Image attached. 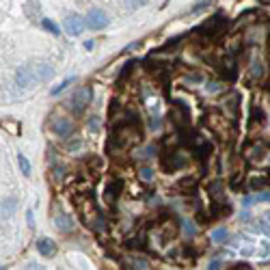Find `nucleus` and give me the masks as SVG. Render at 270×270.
<instances>
[{
    "instance_id": "nucleus-1",
    "label": "nucleus",
    "mask_w": 270,
    "mask_h": 270,
    "mask_svg": "<svg viewBox=\"0 0 270 270\" xmlns=\"http://www.w3.org/2000/svg\"><path fill=\"white\" fill-rule=\"evenodd\" d=\"M52 76H54V67L46 61H35V63H28L17 67L15 71V85L20 89H33L35 85H41V82H48Z\"/></svg>"
},
{
    "instance_id": "nucleus-2",
    "label": "nucleus",
    "mask_w": 270,
    "mask_h": 270,
    "mask_svg": "<svg viewBox=\"0 0 270 270\" xmlns=\"http://www.w3.org/2000/svg\"><path fill=\"white\" fill-rule=\"evenodd\" d=\"M227 28V15L223 13H214L212 17H207L205 22L199 26V33H203L207 39H216L225 33Z\"/></svg>"
},
{
    "instance_id": "nucleus-3",
    "label": "nucleus",
    "mask_w": 270,
    "mask_h": 270,
    "mask_svg": "<svg viewBox=\"0 0 270 270\" xmlns=\"http://www.w3.org/2000/svg\"><path fill=\"white\" fill-rule=\"evenodd\" d=\"M171 121L175 123V128L180 132L190 128V108L184 102H175L171 108Z\"/></svg>"
},
{
    "instance_id": "nucleus-4",
    "label": "nucleus",
    "mask_w": 270,
    "mask_h": 270,
    "mask_svg": "<svg viewBox=\"0 0 270 270\" xmlns=\"http://www.w3.org/2000/svg\"><path fill=\"white\" fill-rule=\"evenodd\" d=\"M91 100H93V91H91V87H78L76 89V93L71 95V108H74L76 112H80V110H85L89 104H91Z\"/></svg>"
},
{
    "instance_id": "nucleus-5",
    "label": "nucleus",
    "mask_w": 270,
    "mask_h": 270,
    "mask_svg": "<svg viewBox=\"0 0 270 270\" xmlns=\"http://www.w3.org/2000/svg\"><path fill=\"white\" fill-rule=\"evenodd\" d=\"M160 162H162V169L167 173H175V171H180L186 164V158L180 156L178 151H169V153L160 156Z\"/></svg>"
},
{
    "instance_id": "nucleus-6",
    "label": "nucleus",
    "mask_w": 270,
    "mask_h": 270,
    "mask_svg": "<svg viewBox=\"0 0 270 270\" xmlns=\"http://www.w3.org/2000/svg\"><path fill=\"white\" fill-rule=\"evenodd\" d=\"M85 22L93 30H102V28L108 26V15H106V11H102V9H91V11L87 13Z\"/></svg>"
},
{
    "instance_id": "nucleus-7",
    "label": "nucleus",
    "mask_w": 270,
    "mask_h": 270,
    "mask_svg": "<svg viewBox=\"0 0 270 270\" xmlns=\"http://www.w3.org/2000/svg\"><path fill=\"white\" fill-rule=\"evenodd\" d=\"M85 26H87L85 17L78 15V13H69V15L65 17V30H67V35H71V37L80 35L82 30H85Z\"/></svg>"
},
{
    "instance_id": "nucleus-8",
    "label": "nucleus",
    "mask_w": 270,
    "mask_h": 270,
    "mask_svg": "<svg viewBox=\"0 0 270 270\" xmlns=\"http://www.w3.org/2000/svg\"><path fill=\"white\" fill-rule=\"evenodd\" d=\"M221 76L223 80H236L238 78V63H236V56L234 54H227L221 63Z\"/></svg>"
},
{
    "instance_id": "nucleus-9",
    "label": "nucleus",
    "mask_w": 270,
    "mask_h": 270,
    "mask_svg": "<svg viewBox=\"0 0 270 270\" xmlns=\"http://www.w3.org/2000/svg\"><path fill=\"white\" fill-rule=\"evenodd\" d=\"M121 188H123L121 180H110V182L106 184V188H104V201H106L108 205H115L117 197L121 195Z\"/></svg>"
},
{
    "instance_id": "nucleus-10",
    "label": "nucleus",
    "mask_w": 270,
    "mask_h": 270,
    "mask_svg": "<svg viewBox=\"0 0 270 270\" xmlns=\"http://www.w3.org/2000/svg\"><path fill=\"white\" fill-rule=\"evenodd\" d=\"M52 132L59 134V137H69L74 132V123L69 119H54L52 121Z\"/></svg>"
},
{
    "instance_id": "nucleus-11",
    "label": "nucleus",
    "mask_w": 270,
    "mask_h": 270,
    "mask_svg": "<svg viewBox=\"0 0 270 270\" xmlns=\"http://www.w3.org/2000/svg\"><path fill=\"white\" fill-rule=\"evenodd\" d=\"M17 210V199L15 197H7V199L0 201V219H9L13 216Z\"/></svg>"
},
{
    "instance_id": "nucleus-12",
    "label": "nucleus",
    "mask_w": 270,
    "mask_h": 270,
    "mask_svg": "<svg viewBox=\"0 0 270 270\" xmlns=\"http://www.w3.org/2000/svg\"><path fill=\"white\" fill-rule=\"evenodd\" d=\"M35 244H37V251L44 255V257H54V255H56V244L52 242L50 238H39Z\"/></svg>"
},
{
    "instance_id": "nucleus-13",
    "label": "nucleus",
    "mask_w": 270,
    "mask_h": 270,
    "mask_svg": "<svg viewBox=\"0 0 270 270\" xmlns=\"http://www.w3.org/2000/svg\"><path fill=\"white\" fill-rule=\"evenodd\" d=\"M192 151H195V158H197V160H207V158H210V153H212V143L197 141L195 147H192Z\"/></svg>"
},
{
    "instance_id": "nucleus-14",
    "label": "nucleus",
    "mask_w": 270,
    "mask_h": 270,
    "mask_svg": "<svg viewBox=\"0 0 270 270\" xmlns=\"http://www.w3.org/2000/svg\"><path fill=\"white\" fill-rule=\"evenodd\" d=\"M22 11L30 20H39L41 17V3H39V0H26L24 7H22Z\"/></svg>"
},
{
    "instance_id": "nucleus-15",
    "label": "nucleus",
    "mask_w": 270,
    "mask_h": 270,
    "mask_svg": "<svg viewBox=\"0 0 270 270\" xmlns=\"http://www.w3.org/2000/svg\"><path fill=\"white\" fill-rule=\"evenodd\" d=\"M207 195H210V199L214 201V203H221L223 201V182H219V180H216V182H212L210 186H207Z\"/></svg>"
},
{
    "instance_id": "nucleus-16",
    "label": "nucleus",
    "mask_w": 270,
    "mask_h": 270,
    "mask_svg": "<svg viewBox=\"0 0 270 270\" xmlns=\"http://www.w3.org/2000/svg\"><path fill=\"white\" fill-rule=\"evenodd\" d=\"M54 223H56V227L61 232H71V229H74V223H71V219L67 214H63V212L54 214Z\"/></svg>"
},
{
    "instance_id": "nucleus-17",
    "label": "nucleus",
    "mask_w": 270,
    "mask_h": 270,
    "mask_svg": "<svg viewBox=\"0 0 270 270\" xmlns=\"http://www.w3.org/2000/svg\"><path fill=\"white\" fill-rule=\"evenodd\" d=\"M195 188H197V180L190 178V175H186V178H182L178 182V190H182V192H192Z\"/></svg>"
},
{
    "instance_id": "nucleus-18",
    "label": "nucleus",
    "mask_w": 270,
    "mask_h": 270,
    "mask_svg": "<svg viewBox=\"0 0 270 270\" xmlns=\"http://www.w3.org/2000/svg\"><path fill=\"white\" fill-rule=\"evenodd\" d=\"M126 264L132 268V270H147V262L143 257H128Z\"/></svg>"
},
{
    "instance_id": "nucleus-19",
    "label": "nucleus",
    "mask_w": 270,
    "mask_h": 270,
    "mask_svg": "<svg viewBox=\"0 0 270 270\" xmlns=\"http://www.w3.org/2000/svg\"><path fill=\"white\" fill-rule=\"evenodd\" d=\"M41 26H44V28L48 30V33H52L54 37H61V28H59V26H56L54 22H52V20L44 17V20H41Z\"/></svg>"
},
{
    "instance_id": "nucleus-20",
    "label": "nucleus",
    "mask_w": 270,
    "mask_h": 270,
    "mask_svg": "<svg viewBox=\"0 0 270 270\" xmlns=\"http://www.w3.org/2000/svg\"><path fill=\"white\" fill-rule=\"evenodd\" d=\"M251 78H253V80H262V78H264V65L259 63V61H253V65H251Z\"/></svg>"
},
{
    "instance_id": "nucleus-21",
    "label": "nucleus",
    "mask_w": 270,
    "mask_h": 270,
    "mask_svg": "<svg viewBox=\"0 0 270 270\" xmlns=\"http://www.w3.org/2000/svg\"><path fill=\"white\" fill-rule=\"evenodd\" d=\"M71 82H76V76H71V78H65L63 82H61V85L52 87V91H50V93H52V95H59V93H63V91H65V89H67V87L71 85Z\"/></svg>"
},
{
    "instance_id": "nucleus-22",
    "label": "nucleus",
    "mask_w": 270,
    "mask_h": 270,
    "mask_svg": "<svg viewBox=\"0 0 270 270\" xmlns=\"http://www.w3.org/2000/svg\"><path fill=\"white\" fill-rule=\"evenodd\" d=\"M17 164H20V171H22V175H30V162L26 160V156L24 153H17Z\"/></svg>"
},
{
    "instance_id": "nucleus-23",
    "label": "nucleus",
    "mask_w": 270,
    "mask_h": 270,
    "mask_svg": "<svg viewBox=\"0 0 270 270\" xmlns=\"http://www.w3.org/2000/svg\"><path fill=\"white\" fill-rule=\"evenodd\" d=\"M270 184V180L268 178H253L251 182H248V188H251V190H262L264 188V186H268Z\"/></svg>"
},
{
    "instance_id": "nucleus-24",
    "label": "nucleus",
    "mask_w": 270,
    "mask_h": 270,
    "mask_svg": "<svg viewBox=\"0 0 270 270\" xmlns=\"http://www.w3.org/2000/svg\"><path fill=\"white\" fill-rule=\"evenodd\" d=\"M264 119H266L264 110L259 108V106H253V108H251V121H253V123H259V126H262Z\"/></svg>"
},
{
    "instance_id": "nucleus-25",
    "label": "nucleus",
    "mask_w": 270,
    "mask_h": 270,
    "mask_svg": "<svg viewBox=\"0 0 270 270\" xmlns=\"http://www.w3.org/2000/svg\"><path fill=\"white\" fill-rule=\"evenodd\" d=\"M264 158H266V151H264V147H259V145L248 153V160H253V162H262Z\"/></svg>"
},
{
    "instance_id": "nucleus-26",
    "label": "nucleus",
    "mask_w": 270,
    "mask_h": 270,
    "mask_svg": "<svg viewBox=\"0 0 270 270\" xmlns=\"http://www.w3.org/2000/svg\"><path fill=\"white\" fill-rule=\"evenodd\" d=\"M227 238H229V232H227L225 227H221V229H216V232L212 234V240H214V242H225Z\"/></svg>"
},
{
    "instance_id": "nucleus-27",
    "label": "nucleus",
    "mask_w": 270,
    "mask_h": 270,
    "mask_svg": "<svg viewBox=\"0 0 270 270\" xmlns=\"http://www.w3.org/2000/svg\"><path fill=\"white\" fill-rule=\"evenodd\" d=\"M134 65H137V63H134V61H128V63L123 65L121 74H119V85H121V82H123V80H126V78H128V76L132 74V67H134Z\"/></svg>"
},
{
    "instance_id": "nucleus-28",
    "label": "nucleus",
    "mask_w": 270,
    "mask_h": 270,
    "mask_svg": "<svg viewBox=\"0 0 270 270\" xmlns=\"http://www.w3.org/2000/svg\"><path fill=\"white\" fill-rule=\"evenodd\" d=\"M139 178L145 180V182H151V180H153V171H151L149 167H143V169L139 171Z\"/></svg>"
},
{
    "instance_id": "nucleus-29",
    "label": "nucleus",
    "mask_w": 270,
    "mask_h": 270,
    "mask_svg": "<svg viewBox=\"0 0 270 270\" xmlns=\"http://www.w3.org/2000/svg\"><path fill=\"white\" fill-rule=\"evenodd\" d=\"M253 201H257V203H268L270 201V190H266V192H257L255 197H251Z\"/></svg>"
},
{
    "instance_id": "nucleus-30",
    "label": "nucleus",
    "mask_w": 270,
    "mask_h": 270,
    "mask_svg": "<svg viewBox=\"0 0 270 270\" xmlns=\"http://www.w3.org/2000/svg\"><path fill=\"white\" fill-rule=\"evenodd\" d=\"M255 232H262V234L270 236V227H268L266 221H257V223H255Z\"/></svg>"
},
{
    "instance_id": "nucleus-31",
    "label": "nucleus",
    "mask_w": 270,
    "mask_h": 270,
    "mask_svg": "<svg viewBox=\"0 0 270 270\" xmlns=\"http://www.w3.org/2000/svg\"><path fill=\"white\" fill-rule=\"evenodd\" d=\"M100 128H102L100 117H91V119H89V130H91V132H100Z\"/></svg>"
},
{
    "instance_id": "nucleus-32",
    "label": "nucleus",
    "mask_w": 270,
    "mask_h": 270,
    "mask_svg": "<svg viewBox=\"0 0 270 270\" xmlns=\"http://www.w3.org/2000/svg\"><path fill=\"white\" fill-rule=\"evenodd\" d=\"M80 145H82V141H80V139H74L71 143H67V149H69V151H76V149H80Z\"/></svg>"
},
{
    "instance_id": "nucleus-33",
    "label": "nucleus",
    "mask_w": 270,
    "mask_h": 270,
    "mask_svg": "<svg viewBox=\"0 0 270 270\" xmlns=\"http://www.w3.org/2000/svg\"><path fill=\"white\" fill-rule=\"evenodd\" d=\"M212 3V0H201V3H197L195 7H192V13H197V11H201V9L203 7H207V5H210Z\"/></svg>"
},
{
    "instance_id": "nucleus-34",
    "label": "nucleus",
    "mask_w": 270,
    "mask_h": 270,
    "mask_svg": "<svg viewBox=\"0 0 270 270\" xmlns=\"http://www.w3.org/2000/svg\"><path fill=\"white\" fill-rule=\"evenodd\" d=\"M221 266H223L221 259H212V262H210V268H207V270H221Z\"/></svg>"
},
{
    "instance_id": "nucleus-35",
    "label": "nucleus",
    "mask_w": 270,
    "mask_h": 270,
    "mask_svg": "<svg viewBox=\"0 0 270 270\" xmlns=\"http://www.w3.org/2000/svg\"><path fill=\"white\" fill-rule=\"evenodd\" d=\"M26 223H28V227H35V223H33V210L26 212Z\"/></svg>"
},
{
    "instance_id": "nucleus-36",
    "label": "nucleus",
    "mask_w": 270,
    "mask_h": 270,
    "mask_svg": "<svg viewBox=\"0 0 270 270\" xmlns=\"http://www.w3.org/2000/svg\"><path fill=\"white\" fill-rule=\"evenodd\" d=\"M26 270H46V268H44V266H39V264H35V262H33V264H28V266H26Z\"/></svg>"
},
{
    "instance_id": "nucleus-37",
    "label": "nucleus",
    "mask_w": 270,
    "mask_h": 270,
    "mask_svg": "<svg viewBox=\"0 0 270 270\" xmlns=\"http://www.w3.org/2000/svg\"><path fill=\"white\" fill-rule=\"evenodd\" d=\"M141 5H145V0H132V7H141Z\"/></svg>"
},
{
    "instance_id": "nucleus-38",
    "label": "nucleus",
    "mask_w": 270,
    "mask_h": 270,
    "mask_svg": "<svg viewBox=\"0 0 270 270\" xmlns=\"http://www.w3.org/2000/svg\"><path fill=\"white\" fill-rule=\"evenodd\" d=\"M266 219H268V221H270V212H268V214H266Z\"/></svg>"
},
{
    "instance_id": "nucleus-39",
    "label": "nucleus",
    "mask_w": 270,
    "mask_h": 270,
    "mask_svg": "<svg viewBox=\"0 0 270 270\" xmlns=\"http://www.w3.org/2000/svg\"><path fill=\"white\" fill-rule=\"evenodd\" d=\"M264 3H270V0H264Z\"/></svg>"
},
{
    "instance_id": "nucleus-40",
    "label": "nucleus",
    "mask_w": 270,
    "mask_h": 270,
    "mask_svg": "<svg viewBox=\"0 0 270 270\" xmlns=\"http://www.w3.org/2000/svg\"><path fill=\"white\" fill-rule=\"evenodd\" d=\"M0 270H5V268H3V266H0Z\"/></svg>"
}]
</instances>
